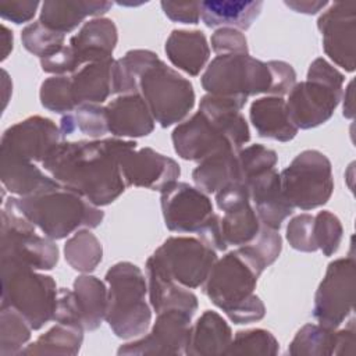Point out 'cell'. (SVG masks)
Instances as JSON below:
<instances>
[{
    "label": "cell",
    "instance_id": "1",
    "mask_svg": "<svg viewBox=\"0 0 356 356\" xmlns=\"http://www.w3.org/2000/svg\"><path fill=\"white\" fill-rule=\"evenodd\" d=\"M132 149H136L135 140L120 138L60 142L42 161V167L63 188L97 207L108 206L127 188L120 159Z\"/></svg>",
    "mask_w": 356,
    "mask_h": 356
},
{
    "label": "cell",
    "instance_id": "2",
    "mask_svg": "<svg viewBox=\"0 0 356 356\" xmlns=\"http://www.w3.org/2000/svg\"><path fill=\"white\" fill-rule=\"evenodd\" d=\"M246 103L204 95L191 118L178 124L171 135L175 153L189 161H200L221 150L238 152L250 139L249 125L241 114Z\"/></svg>",
    "mask_w": 356,
    "mask_h": 356
},
{
    "label": "cell",
    "instance_id": "3",
    "mask_svg": "<svg viewBox=\"0 0 356 356\" xmlns=\"http://www.w3.org/2000/svg\"><path fill=\"white\" fill-rule=\"evenodd\" d=\"M200 82L209 95L246 103L249 96L260 93L288 95L296 83V72L281 60L264 63L249 54H222L211 60Z\"/></svg>",
    "mask_w": 356,
    "mask_h": 356
},
{
    "label": "cell",
    "instance_id": "4",
    "mask_svg": "<svg viewBox=\"0 0 356 356\" xmlns=\"http://www.w3.org/2000/svg\"><path fill=\"white\" fill-rule=\"evenodd\" d=\"M264 268L249 246H239L217 259L203 284V292L234 324L259 321L266 307L254 289Z\"/></svg>",
    "mask_w": 356,
    "mask_h": 356
},
{
    "label": "cell",
    "instance_id": "5",
    "mask_svg": "<svg viewBox=\"0 0 356 356\" xmlns=\"http://www.w3.org/2000/svg\"><path fill=\"white\" fill-rule=\"evenodd\" d=\"M19 213L42 234L53 241L64 239L81 228H96L104 218V211L85 197L67 188L14 197Z\"/></svg>",
    "mask_w": 356,
    "mask_h": 356
},
{
    "label": "cell",
    "instance_id": "6",
    "mask_svg": "<svg viewBox=\"0 0 356 356\" xmlns=\"http://www.w3.org/2000/svg\"><path fill=\"white\" fill-rule=\"evenodd\" d=\"M107 288V310L104 320L122 339L146 332L152 321V310L146 302L147 282L142 270L129 261L111 266L104 277Z\"/></svg>",
    "mask_w": 356,
    "mask_h": 356
},
{
    "label": "cell",
    "instance_id": "7",
    "mask_svg": "<svg viewBox=\"0 0 356 356\" xmlns=\"http://www.w3.org/2000/svg\"><path fill=\"white\" fill-rule=\"evenodd\" d=\"M345 76L327 60L316 58L307 71V79L288 93L286 107L298 129H312L327 122L342 99Z\"/></svg>",
    "mask_w": 356,
    "mask_h": 356
},
{
    "label": "cell",
    "instance_id": "8",
    "mask_svg": "<svg viewBox=\"0 0 356 356\" xmlns=\"http://www.w3.org/2000/svg\"><path fill=\"white\" fill-rule=\"evenodd\" d=\"M0 267L1 306L15 309L32 330L53 321L58 295L56 281L24 264L0 261Z\"/></svg>",
    "mask_w": 356,
    "mask_h": 356
},
{
    "label": "cell",
    "instance_id": "9",
    "mask_svg": "<svg viewBox=\"0 0 356 356\" xmlns=\"http://www.w3.org/2000/svg\"><path fill=\"white\" fill-rule=\"evenodd\" d=\"M0 261L18 263L35 270H51L58 261V248L53 239L40 236L8 197L1 210Z\"/></svg>",
    "mask_w": 356,
    "mask_h": 356
},
{
    "label": "cell",
    "instance_id": "10",
    "mask_svg": "<svg viewBox=\"0 0 356 356\" xmlns=\"http://www.w3.org/2000/svg\"><path fill=\"white\" fill-rule=\"evenodd\" d=\"M138 85L154 121L163 128L185 120L195 106L193 85L161 60L140 75Z\"/></svg>",
    "mask_w": 356,
    "mask_h": 356
},
{
    "label": "cell",
    "instance_id": "11",
    "mask_svg": "<svg viewBox=\"0 0 356 356\" xmlns=\"http://www.w3.org/2000/svg\"><path fill=\"white\" fill-rule=\"evenodd\" d=\"M280 178L282 193L293 209H317L330 200L334 191L331 161L314 149L299 153L281 171Z\"/></svg>",
    "mask_w": 356,
    "mask_h": 356
},
{
    "label": "cell",
    "instance_id": "12",
    "mask_svg": "<svg viewBox=\"0 0 356 356\" xmlns=\"http://www.w3.org/2000/svg\"><path fill=\"white\" fill-rule=\"evenodd\" d=\"M147 260L179 285L195 289L204 284L217 253L199 238L170 236Z\"/></svg>",
    "mask_w": 356,
    "mask_h": 356
},
{
    "label": "cell",
    "instance_id": "13",
    "mask_svg": "<svg viewBox=\"0 0 356 356\" xmlns=\"http://www.w3.org/2000/svg\"><path fill=\"white\" fill-rule=\"evenodd\" d=\"M356 288V263L353 256L331 261L321 280L313 306L316 321L330 330H337L353 312Z\"/></svg>",
    "mask_w": 356,
    "mask_h": 356
},
{
    "label": "cell",
    "instance_id": "14",
    "mask_svg": "<svg viewBox=\"0 0 356 356\" xmlns=\"http://www.w3.org/2000/svg\"><path fill=\"white\" fill-rule=\"evenodd\" d=\"M165 227L178 234L197 232L214 214L207 193L186 182L174 181L160 191Z\"/></svg>",
    "mask_w": 356,
    "mask_h": 356
},
{
    "label": "cell",
    "instance_id": "15",
    "mask_svg": "<svg viewBox=\"0 0 356 356\" xmlns=\"http://www.w3.org/2000/svg\"><path fill=\"white\" fill-rule=\"evenodd\" d=\"M325 54L348 72L355 71L356 3L337 1L317 19Z\"/></svg>",
    "mask_w": 356,
    "mask_h": 356
},
{
    "label": "cell",
    "instance_id": "16",
    "mask_svg": "<svg viewBox=\"0 0 356 356\" xmlns=\"http://www.w3.org/2000/svg\"><path fill=\"white\" fill-rule=\"evenodd\" d=\"M61 139L60 127L53 120L32 115L8 127L3 132L0 153H7L32 163H42Z\"/></svg>",
    "mask_w": 356,
    "mask_h": 356
},
{
    "label": "cell",
    "instance_id": "17",
    "mask_svg": "<svg viewBox=\"0 0 356 356\" xmlns=\"http://www.w3.org/2000/svg\"><path fill=\"white\" fill-rule=\"evenodd\" d=\"M192 316L181 310L157 313L152 331L132 342L121 345L118 355H185L192 328Z\"/></svg>",
    "mask_w": 356,
    "mask_h": 356
},
{
    "label": "cell",
    "instance_id": "18",
    "mask_svg": "<svg viewBox=\"0 0 356 356\" xmlns=\"http://www.w3.org/2000/svg\"><path fill=\"white\" fill-rule=\"evenodd\" d=\"M120 168L127 186L161 191L178 179L179 164L152 147L132 149L120 159Z\"/></svg>",
    "mask_w": 356,
    "mask_h": 356
},
{
    "label": "cell",
    "instance_id": "19",
    "mask_svg": "<svg viewBox=\"0 0 356 356\" xmlns=\"http://www.w3.org/2000/svg\"><path fill=\"white\" fill-rule=\"evenodd\" d=\"M107 129L114 138H142L154 129V118L140 93L120 95L106 106Z\"/></svg>",
    "mask_w": 356,
    "mask_h": 356
},
{
    "label": "cell",
    "instance_id": "20",
    "mask_svg": "<svg viewBox=\"0 0 356 356\" xmlns=\"http://www.w3.org/2000/svg\"><path fill=\"white\" fill-rule=\"evenodd\" d=\"M246 186L260 222L278 231L293 213V207L282 193L280 172L275 168L268 170L252 178Z\"/></svg>",
    "mask_w": 356,
    "mask_h": 356
},
{
    "label": "cell",
    "instance_id": "21",
    "mask_svg": "<svg viewBox=\"0 0 356 356\" xmlns=\"http://www.w3.org/2000/svg\"><path fill=\"white\" fill-rule=\"evenodd\" d=\"M118 40L117 26L110 18L97 17L83 24V26L70 39L82 65L88 63L113 58V51Z\"/></svg>",
    "mask_w": 356,
    "mask_h": 356
},
{
    "label": "cell",
    "instance_id": "22",
    "mask_svg": "<svg viewBox=\"0 0 356 356\" xmlns=\"http://www.w3.org/2000/svg\"><path fill=\"white\" fill-rule=\"evenodd\" d=\"M0 179L11 193L19 197L49 192L61 186L35 163L7 153H0Z\"/></svg>",
    "mask_w": 356,
    "mask_h": 356
},
{
    "label": "cell",
    "instance_id": "23",
    "mask_svg": "<svg viewBox=\"0 0 356 356\" xmlns=\"http://www.w3.org/2000/svg\"><path fill=\"white\" fill-rule=\"evenodd\" d=\"M249 117L257 135L261 138L289 142L298 134V128L289 115L286 102L280 96L256 99L250 106Z\"/></svg>",
    "mask_w": 356,
    "mask_h": 356
},
{
    "label": "cell",
    "instance_id": "24",
    "mask_svg": "<svg viewBox=\"0 0 356 356\" xmlns=\"http://www.w3.org/2000/svg\"><path fill=\"white\" fill-rule=\"evenodd\" d=\"M113 7L111 1L47 0L42 3L39 21L58 33L74 31L86 17H97Z\"/></svg>",
    "mask_w": 356,
    "mask_h": 356
},
{
    "label": "cell",
    "instance_id": "25",
    "mask_svg": "<svg viewBox=\"0 0 356 356\" xmlns=\"http://www.w3.org/2000/svg\"><path fill=\"white\" fill-rule=\"evenodd\" d=\"M146 278L150 306L156 313L181 310L193 317L199 306L193 292L163 274L150 260H146Z\"/></svg>",
    "mask_w": 356,
    "mask_h": 356
},
{
    "label": "cell",
    "instance_id": "26",
    "mask_svg": "<svg viewBox=\"0 0 356 356\" xmlns=\"http://www.w3.org/2000/svg\"><path fill=\"white\" fill-rule=\"evenodd\" d=\"M164 50L171 64L191 76L200 74L210 56V46L202 31L174 29Z\"/></svg>",
    "mask_w": 356,
    "mask_h": 356
},
{
    "label": "cell",
    "instance_id": "27",
    "mask_svg": "<svg viewBox=\"0 0 356 356\" xmlns=\"http://www.w3.org/2000/svg\"><path fill=\"white\" fill-rule=\"evenodd\" d=\"M231 341L232 331L228 323L217 312L206 310L191 328L185 355H225Z\"/></svg>",
    "mask_w": 356,
    "mask_h": 356
},
{
    "label": "cell",
    "instance_id": "28",
    "mask_svg": "<svg viewBox=\"0 0 356 356\" xmlns=\"http://www.w3.org/2000/svg\"><path fill=\"white\" fill-rule=\"evenodd\" d=\"M113 58L88 63L71 75L76 107L86 103L102 104L113 95Z\"/></svg>",
    "mask_w": 356,
    "mask_h": 356
},
{
    "label": "cell",
    "instance_id": "29",
    "mask_svg": "<svg viewBox=\"0 0 356 356\" xmlns=\"http://www.w3.org/2000/svg\"><path fill=\"white\" fill-rule=\"evenodd\" d=\"M263 1L241 0H209L200 1V17L209 28L248 29L260 15Z\"/></svg>",
    "mask_w": 356,
    "mask_h": 356
},
{
    "label": "cell",
    "instance_id": "30",
    "mask_svg": "<svg viewBox=\"0 0 356 356\" xmlns=\"http://www.w3.org/2000/svg\"><path fill=\"white\" fill-rule=\"evenodd\" d=\"M234 150H221L203 160L192 171L196 188L204 193H216L232 182H241L239 165Z\"/></svg>",
    "mask_w": 356,
    "mask_h": 356
},
{
    "label": "cell",
    "instance_id": "31",
    "mask_svg": "<svg viewBox=\"0 0 356 356\" xmlns=\"http://www.w3.org/2000/svg\"><path fill=\"white\" fill-rule=\"evenodd\" d=\"M72 286L83 330H97L107 310V288L104 282L95 275L83 274L75 278Z\"/></svg>",
    "mask_w": 356,
    "mask_h": 356
},
{
    "label": "cell",
    "instance_id": "32",
    "mask_svg": "<svg viewBox=\"0 0 356 356\" xmlns=\"http://www.w3.org/2000/svg\"><path fill=\"white\" fill-rule=\"evenodd\" d=\"M160 61L154 51L135 49L124 57L114 60L113 64V93L128 95L139 93V78L152 65Z\"/></svg>",
    "mask_w": 356,
    "mask_h": 356
},
{
    "label": "cell",
    "instance_id": "33",
    "mask_svg": "<svg viewBox=\"0 0 356 356\" xmlns=\"http://www.w3.org/2000/svg\"><path fill=\"white\" fill-rule=\"evenodd\" d=\"M83 342V330L57 323L19 355H76Z\"/></svg>",
    "mask_w": 356,
    "mask_h": 356
},
{
    "label": "cell",
    "instance_id": "34",
    "mask_svg": "<svg viewBox=\"0 0 356 356\" xmlns=\"http://www.w3.org/2000/svg\"><path fill=\"white\" fill-rule=\"evenodd\" d=\"M260 228L261 222L250 202L225 210L221 217V232L227 245L246 246L253 242Z\"/></svg>",
    "mask_w": 356,
    "mask_h": 356
},
{
    "label": "cell",
    "instance_id": "35",
    "mask_svg": "<svg viewBox=\"0 0 356 356\" xmlns=\"http://www.w3.org/2000/svg\"><path fill=\"white\" fill-rule=\"evenodd\" d=\"M67 263L76 271L92 273L103 259V248L97 236L89 228L78 229L64 245Z\"/></svg>",
    "mask_w": 356,
    "mask_h": 356
},
{
    "label": "cell",
    "instance_id": "36",
    "mask_svg": "<svg viewBox=\"0 0 356 356\" xmlns=\"http://www.w3.org/2000/svg\"><path fill=\"white\" fill-rule=\"evenodd\" d=\"M335 330L320 324H305L288 346L292 356H327L334 353Z\"/></svg>",
    "mask_w": 356,
    "mask_h": 356
},
{
    "label": "cell",
    "instance_id": "37",
    "mask_svg": "<svg viewBox=\"0 0 356 356\" xmlns=\"http://www.w3.org/2000/svg\"><path fill=\"white\" fill-rule=\"evenodd\" d=\"M31 325L15 309L0 307V355H19L31 339Z\"/></svg>",
    "mask_w": 356,
    "mask_h": 356
},
{
    "label": "cell",
    "instance_id": "38",
    "mask_svg": "<svg viewBox=\"0 0 356 356\" xmlns=\"http://www.w3.org/2000/svg\"><path fill=\"white\" fill-rule=\"evenodd\" d=\"M280 352L277 338L267 330L252 328L238 331L225 355H263L274 356Z\"/></svg>",
    "mask_w": 356,
    "mask_h": 356
},
{
    "label": "cell",
    "instance_id": "39",
    "mask_svg": "<svg viewBox=\"0 0 356 356\" xmlns=\"http://www.w3.org/2000/svg\"><path fill=\"white\" fill-rule=\"evenodd\" d=\"M21 42L29 53L39 58H46L65 46V35L51 31L40 21H36L22 29Z\"/></svg>",
    "mask_w": 356,
    "mask_h": 356
},
{
    "label": "cell",
    "instance_id": "40",
    "mask_svg": "<svg viewBox=\"0 0 356 356\" xmlns=\"http://www.w3.org/2000/svg\"><path fill=\"white\" fill-rule=\"evenodd\" d=\"M39 97L42 106L53 113L68 114L76 108L72 95L71 76L67 75H54L44 79L40 85Z\"/></svg>",
    "mask_w": 356,
    "mask_h": 356
},
{
    "label": "cell",
    "instance_id": "41",
    "mask_svg": "<svg viewBox=\"0 0 356 356\" xmlns=\"http://www.w3.org/2000/svg\"><path fill=\"white\" fill-rule=\"evenodd\" d=\"M238 165H239V177L241 182L248 185V182L268 171L275 168L278 156L273 149H268L264 145L254 143L245 149H239L236 153Z\"/></svg>",
    "mask_w": 356,
    "mask_h": 356
},
{
    "label": "cell",
    "instance_id": "42",
    "mask_svg": "<svg viewBox=\"0 0 356 356\" xmlns=\"http://www.w3.org/2000/svg\"><path fill=\"white\" fill-rule=\"evenodd\" d=\"M313 234L317 249H320L324 256H332L339 249L343 228L334 213L323 210L314 216Z\"/></svg>",
    "mask_w": 356,
    "mask_h": 356
},
{
    "label": "cell",
    "instance_id": "43",
    "mask_svg": "<svg viewBox=\"0 0 356 356\" xmlns=\"http://www.w3.org/2000/svg\"><path fill=\"white\" fill-rule=\"evenodd\" d=\"M76 129L92 139H100L107 129L106 106L86 103L75 108L74 114Z\"/></svg>",
    "mask_w": 356,
    "mask_h": 356
},
{
    "label": "cell",
    "instance_id": "44",
    "mask_svg": "<svg viewBox=\"0 0 356 356\" xmlns=\"http://www.w3.org/2000/svg\"><path fill=\"white\" fill-rule=\"evenodd\" d=\"M313 221L314 216L307 213H302L289 220L286 225V241L295 250L307 253L318 250L314 242Z\"/></svg>",
    "mask_w": 356,
    "mask_h": 356
},
{
    "label": "cell",
    "instance_id": "45",
    "mask_svg": "<svg viewBox=\"0 0 356 356\" xmlns=\"http://www.w3.org/2000/svg\"><path fill=\"white\" fill-rule=\"evenodd\" d=\"M246 246H249L256 253L264 267H268L278 259L282 249V239L277 229L268 228L261 224L257 236L253 239L252 243Z\"/></svg>",
    "mask_w": 356,
    "mask_h": 356
},
{
    "label": "cell",
    "instance_id": "46",
    "mask_svg": "<svg viewBox=\"0 0 356 356\" xmlns=\"http://www.w3.org/2000/svg\"><path fill=\"white\" fill-rule=\"evenodd\" d=\"M211 49L217 56L249 54L245 35L235 28H218L211 35Z\"/></svg>",
    "mask_w": 356,
    "mask_h": 356
},
{
    "label": "cell",
    "instance_id": "47",
    "mask_svg": "<svg viewBox=\"0 0 356 356\" xmlns=\"http://www.w3.org/2000/svg\"><path fill=\"white\" fill-rule=\"evenodd\" d=\"M40 67L44 72L54 74V75H65V74L76 72L82 67V64L78 56L75 54L74 49L68 44L60 49L53 56L40 58Z\"/></svg>",
    "mask_w": 356,
    "mask_h": 356
},
{
    "label": "cell",
    "instance_id": "48",
    "mask_svg": "<svg viewBox=\"0 0 356 356\" xmlns=\"http://www.w3.org/2000/svg\"><path fill=\"white\" fill-rule=\"evenodd\" d=\"M53 321L63 323V324H67V325H74V327H78V328L83 330L74 291H70L67 288H60L58 289L57 306H56Z\"/></svg>",
    "mask_w": 356,
    "mask_h": 356
},
{
    "label": "cell",
    "instance_id": "49",
    "mask_svg": "<svg viewBox=\"0 0 356 356\" xmlns=\"http://www.w3.org/2000/svg\"><path fill=\"white\" fill-rule=\"evenodd\" d=\"M42 6L36 0H26V1H0V15L3 19L11 21L17 25L25 24L31 21L38 7Z\"/></svg>",
    "mask_w": 356,
    "mask_h": 356
},
{
    "label": "cell",
    "instance_id": "50",
    "mask_svg": "<svg viewBox=\"0 0 356 356\" xmlns=\"http://www.w3.org/2000/svg\"><path fill=\"white\" fill-rule=\"evenodd\" d=\"M161 8L174 22L197 24L200 19V1H161Z\"/></svg>",
    "mask_w": 356,
    "mask_h": 356
},
{
    "label": "cell",
    "instance_id": "51",
    "mask_svg": "<svg viewBox=\"0 0 356 356\" xmlns=\"http://www.w3.org/2000/svg\"><path fill=\"white\" fill-rule=\"evenodd\" d=\"M245 202H250V195L248 186L242 182L228 184L218 192H216L217 207L222 211L232 209L238 204H242Z\"/></svg>",
    "mask_w": 356,
    "mask_h": 356
},
{
    "label": "cell",
    "instance_id": "52",
    "mask_svg": "<svg viewBox=\"0 0 356 356\" xmlns=\"http://www.w3.org/2000/svg\"><path fill=\"white\" fill-rule=\"evenodd\" d=\"M197 238L204 242L207 246L214 249L216 252L227 250L228 245L225 243L221 232V217L218 214H213L209 221L196 232Z\"/></svg>",
    "mask_w": 356,
    "mask_h": 356
},
{
    "label": "cell",
    "instance_id": "53",
    "mask_svg": "<svg viewBox=\"0 0 356 356\" xmlns=\"http://www.w3.org/2000/svg\"><path fill=\"white\" fill-rule=\"evenodd\" d=\"M355 318L352 317L348 325L339 331H335L334 353L335 356H352L355 355Z\"/></svg>",
    "mask_w": 356,
    "mask_h": 356
},
{
    "label": "cell",
    "instance_id": "54",
    "mask_svg": "<svg viewBox=\"0 0 356 356\" xmlns=\"http://www.w3.org/2000/svg\"><path fill=\"white\" fill-rule=\"evenodd\" d=\"M285 4L292 8L296 13H302V14H316L320 10H323L328 3L327 1H310V0H289L285 1Z\"/></svg>",
    "mask_w": 356,
    "mask_h": 356
},
{
    "label": "cell",
    "instance_id": "55",
    "mask_svg": "<svg viewBox=\"0 0 356 356\" xmlns=\"http://www.w3.org/2000/svg\"><path fill=\"white\" fill-rule=\"evenodd\" d=\"M343 96V117L353 118L355 108H353V81H350L345 89Z\"/></svg>",
    "mask_w": 356,
    "mask_h": 356
},
{
    "label": "cell",
    "instance_id": "56",
    "mask_svg": "<svg viewBox=\"0 0 356 356\" xmlns=\"http://www.w3.org/2000/svg\"><path fill=\"white\" fill-rule=\"evenodd\" d=\"M1 60H6L13 50V32L3 25L1 26Z\"/></svg>",
    "mask_w": 356,
    "mask_h": 356
},
{
    "label": "cell",
    "instance_id": "57",
    "mask_svg": "<svg viewBox=\"0 0 356 356\" xmlns=\"http://www.w3.org/2000/svg\"><path fill=\"white\" fill-rule=\"evenodd\" d=\"M76 131V125H75V120H74V114H65L61 117L60 120V132L63 139L68 135H72Z\"/></svg>",
    "mask_w": 356,
    "mask_h": 356
}]
</instances>
